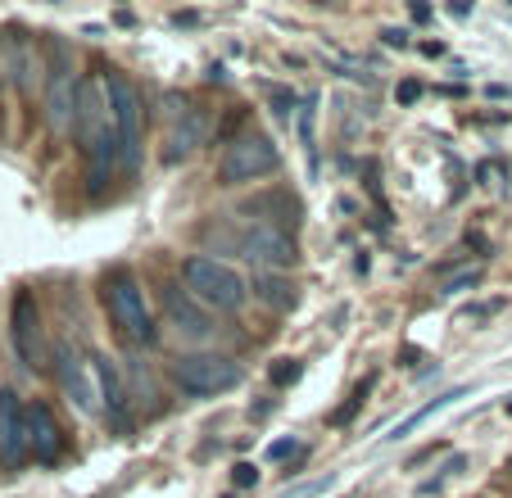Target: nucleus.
<instances>
[{"label": "nucleus", "instance_id": "1", "mask_svg": "<svg viewBox=\"0 0 512 498\" xmlns=\"http://www.w3.org/2000/svg\"><path fill=\"white\" fill-rule=\"evenodd\" d=\"M182 277H186V290H191L200 304L218 308V313H236L245 304V277L227 263L209 259V254H191L182 263Z\"/></svg>", "mask_w": 512, "mask_h": 498}, {"label": "nucleus", "instance_id": "2", "mask_svg": "<svg viewBox=\"0 0 512 498\" xmlns=\"http://www.w3.org/2000/svg\"><path fill=\"white\" fill-rule=\"evenodd\" d=\"M105 308L114 317V326L123 331L132 345H155V317L145 308V290L132 272H109L105 277Z\"/></svg>", "mask_w": 512, "mask_h": 498}, {"label": "nucleus", "instance_id": "3", "mask_svg": "<svg viewBox=\"0 0 512 498\" xmlns=\"http://www.w3.org/2000/svg\"><path fill=\"white\" fill-rule=\"evenodd\" d=\"M277 145L263 132H241L218 159V182L223 186H245V182H263L268 173H277Z\"/></svg>", "mask_w": 512, "mask_h": 498}, {"label": "nucleus", "instance_id": "4", "mask_svg": "<svg viewBox=\"0 0 512 498\" xmlns=\"http://www.w3.org/2000/svg\"><path fill=\"white\" fill-rule=\"evenodd\" d=\"M173 381L191 399H209V394H227L241 385V363L223 354H186L173 363Z\"/></svg>", "mask_w": 512, "mask_h": 498}, {"label": "nucleus", "instance_id": "5", "mask_svg": "<svg viewBox=\"0 0 512 498\" xmlns=\"http://www.w3.org/2000/svg\"><path fill=\"white\" fill-rule=\"evenodd\" d=\"M105 91H109V109H114L118 145H123V173H136V163H141V96L118 73L105 77Z\"/></svg>", "mask_w": 512, "mask_h": 498}, {"label": "nucleus", "instance_id": "6", "mask_svg": "<svg viewBox=\"0 0 512 498\" xmlns=\"http://www.w3.org/2000/svg\"><path fill=\"white\" fill-rule=\"evenodd\" d=\"M10 340L14 354H19L23 367H41L46 363V336H41V308L32 290H19L10 304Z\"/></svg>", "mask_w": 512, "mask_h": 498}, {"label": "nucleus", "instance_id": "7", "mask_svg": "<svg viewBox=\"0 0 512 498\" xmlns=\"http://www.w3.org/2000/svg\"><path fill=\"white\" fill-rule=\"evenodd\" d=\"M32 458V440H28V408L19 403L14 390H0V462L19 467Z\"/></svg>", "mask_w": 512, "mask_h": 498}, {"label": "nucleus", "instance_id": "8", "mask_svg": "<svg viewBox=\"0 0 512 498\" xmlns=\"http://www.w3.org/2000/svg\"><path fill=\"white\" fill-rule=\"evenodd\" d=\"M241 254L263 263V268H290L295 263V240L272 222H254V227L241 231Z\"/></svg>", "mask_w": 512, "mask_h": 498}, {"label": "nucleus", "instance_id": "9", "mask_svg": "<svg viewBox=\"0 0 512 498\" xmlns=\"http://www.w3.org/2000/svg\"><path fill=\"white\" fill-rule=\"evenodd\" d=\"M91 372L96 367L82 363L73 349H59V385H64L68 403H78V412H87V417H96V385H91Z\"/></svg>", "mask_w": 512, "mask_h": 498}, {"label": "nucleus", "instance_id": "10", "mask_svg": "<svg viewBox=\"0 0 512 498\" xmlns=\"http://www.w3.org/2000/svg\"><path fill=\"white\" fill-rule=\"evenodd\" d=\"M28 440H32V458L37 462H55L64 453V431H59L55 412L46 403H28Z\"/></svg>", "mask_w": 512, "mask_h": 498}, {"label": "nucleus", "instance_id": "11", "mask_svg": "<svg viewBox=\"0 0 512 498\" xmlns=\"http://www.w3.org/2000/svg\"><path fill=\"white\" fill-rule=\"evenodd\" d=\"M204 136H209V123H204V114H200V109H186V118L173 127V132H168L164 159L177 163V159H186V154H195L204 145Z\"/></svg>", "mask_w": 512, "mask_h": 498}, {"label": "nucleus", "instance_id": "12", "mask_svg": "<svg viewBox=\"0 0 512 498\" xmlns=\"http://www.w3.org/2000/svg\"><path fill=\"white\" fill-rule=\"evenodd\" d=\"M96 376H100V390H105V403H109V417H114V426L123 431L127 426V394H123V381H118V372L109 367V358H96Z\"/></svg>", "mask_w": 512, "mask_h": 498}, {"label": "nucleus", "instance_id": "13", "mask_svg": "<svg viewBox=\"0 0 512 498\" xmlns=\"http://www.w3.org/2000/svg\"><path fill=\"white\" fill-rule=\"evenodd\" d=\"M168 313H173L177 331H186V336H191V340H204V336H209V331H213V326H209V317H204V313H195V308H191V299H182V295H177V290H168Z\"/></svg>", "mask_w": 512, "mask_h": 498}, {"label": "nucleus", "instance_id": "14", "mask_svg": "<svg viewBox=\"0 0 512 498\" xmlns=\"http://www.w3.org/2000/svg\"><path fill=\"white\" fill-rule=\"evenodd\" d=\"M254 295H259L263 304H272V308H290V304H295V290H290L286 281H277V277H254Z\"/></svg>", "mask_w": 512, "mask_h": 498}, {"label": "nucleus", "instance_id": "15", "mask_svg": "<svg viewBox=\"0 0 512 498\" xmlns=\"http://www.w3.org/2000/svg\"><path fill=\"white\" fill-rule=\"evenodd\" d=\"M449 399H458V394H445V399H435V403H426V408H422V412H413V417H408V422H399V426H395V440H404V435H408V431H413V426H422V422H426V417H431V412H435V408H445V403H449Z\"/></svg>", "mask_w": 512, "mask_h": 498}, {"label": "nucleus", "instance_id": "16", "mask_svg": "<svg viewBox=\"0 0 512 498\" xmlns=\"http://www.w3.org/2000/svg\"><path fill=\"white\" fill-rule=\"evenodd\" d=\"M304 372V367L300 363H295V358H277V363H272V385H290V381H295V376H300Z\"/></svg>", "mask_w": 512, "mask_h": 498}, {"label": "nucleus", "instance_id": "17", "mask_svg": "<svg viewBox=\"0 0 512 498\" xmlns=\"http://www.w3.org/2000/svg\"><path fill=\"white\" fill-rule=\"evenodd\" d=\"M236 485L241 489H250V485H259V467H250V462H241V467H236Z\"/></svg>", "mask_w": 512, "mask_h": 498}, {"label": "nucleus", "instance_id": "18", "mask_svg": "<svg viewBox=\"0 0 512 498\" xmlns=\"http://www.w3.org/2000/svg\"><path fill=\"white\" fill-rule=\"evenodd\" d=\"M363 394H368V385H358V394H354V399H349L345 408L336 412V422H349V417H354V412H358V403H363Z\"/></svg>", "mask_w": 512, "mask_h": 498}, {"label": "nucleus", "instance_id": "19", "mask_svg": "<svg viewBox=\"0 0 512 498\" xmlns=\"http://www.w3.org/2000/svg\"><path fill=\"white\" fill-rule=\"evenodd\" d=\"M476 281H481V272L472 268V272H463V277H454V281H449L445 290H449V295H454V290H467V286H476Z\"/></svg>", "mask_w": 512, "mask_h": 498}, {"label": "nucleus", "instance_id": "20", "mask_svg": "<svg viewBox=\"0 0 512 498\" xmlns=\"http://www.w3.org/2000/svg\"><path fill=\"white\" fill-rule=\"evenodd\" d=\"M417 96H422V87H417V82H404V87H399V100H404V105H413Z\"/></svg>", "mask_w": 512, "mask_h": 498}, {"label": "nucleus", "instance_id": "21", "mask_svg": "<svg viewBox=\"0 0 512 498\" xmlns=\"http://www.w3.org/2000/svg\"><path fill=\"white\" fill-rule=\"evenodd\" d=\"M404 41H408V32H395V28L386 32V46H404Z\"/></svg>", "mask_w": 512, "mask_h": 498}, {"label": "nucleus", "instance_id": "22", "mask_svg": "<svg viewBox=\"0 0 512 498\" xmlns=\"http://www.w3.org/2000/svg\"><path fill=\"white\" fill-rule=\"evenodd\" d=\"M508 417H512V399H508Z\"/></svg>", "mask_w": 512, "mask_h": 498}]
</instances>
